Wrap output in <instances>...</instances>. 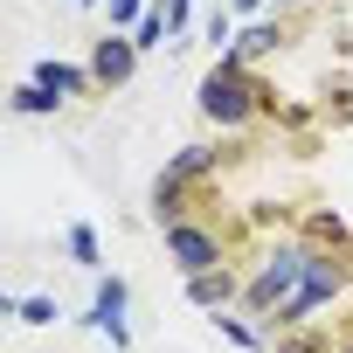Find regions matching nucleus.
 I'll use <instances>...</instances> for the list:
<instances>
[{
    "mask_svg": "<svg viewBox=\"0 0 353 353\" xmlns=\"http://www.w3.org/2000/svg\"><path fill=\"white\" fill-rule=\"evenodd\" d=\"M263 104H270V90L250 77V63H243L236 49H222V56H215V70H208V77H201V90H194V111H201L208 125H222V132H243Z\"/></svg>",
    "mask_w": 353,
    "mask_h": 353,
    "instance_id": "f257e3e1",
    "label": "nucleus"
},
{
    "mask_svg": "<svg viewBox=\"0 0 353 353\" xmlns=\"http://www.w3.org/2000/svg\"><path fill=\"white\" fill-rule=\"evenodd\" d=\"M339 298H346V256H339V243H332V250L312 243V256H305V284H298L263 325H270V332H298L312 312H325V305H339Z\"/></svg>",
    "mask_w": 353,
    "mask_h": 353,
    "instance_id": "f03ea898",
    "label": "nucleus"
},
{
    "mask_svg": "<svg viewBox=\"0 0 353 353\" xmlns=\"http://www.w3.org/2000/svg\"><path fill=\"white\" fill-rule=\"evenodd\" d=\"M305 256H312V243H277V250H270V256L243 277V305H250L256 319H270V312H277V305L305 284Z\"/></svg>",
    "mask_w": 353,
    "mask_h": 353,
    "instance_id": "7ed1b4c3",
    "label": "nucleus"
},
{
    "mask_svg": "<svg viewBox=\"0 0 353 353\" xmlns=\"http://www.w3.org/2000/svg\"><path fill=\"white\" fill-rule=\"evenodd\" d=\"M166 236V256H173V270L181 277H194V270H215V263H229V243H222V229H208V222H173V229H159Z\"/></svg>",
    "mask_w": 353,
    "mask_h": 353,
    "instance_id": "20e7f679",
    "label": "nucleus"
},
{
    "mask_svg": "<svg viewBox=\"0 0 353 353\" xmlns=\"http://www.w3.org/2000/svg\"><path fill=\"white\" fill-rule=\"evenodd\" d=\"M139 42L125 35V28H104L97 42H90V77H97V90H125L132 77H139Z\"/></svg>",
    "mask_w": 353,
    "mask_h": 353,
    "instance_id": "39448f33",
    "label": "nucleus"
},
{
    "mask_svg": "<svg viewBox=\"0 0 353 353\" xmlns=\"http://www.w3.org/2000/svg\"><path fill=\"white\" fill-rule=\"evenodd\" d=\"M125 305H132V284H125L118 270H111V277H97V291H90V325H97V332H104V339H111L118 353L132 346V325H125Z\"/></svg>",
    "mask_w": 353,
    "mask_h": 353,
    "instance_id": "423d86ee",
    "label": "nucleus"
},
{
    "mask_svg": "<svg viewBox=\"0 0 353 353\" xmlns=\"http://www.w3.org/2000/svg\"><path fill=\"white\" fill-rule=\"evenodd\" d=\"M188 298H194L201 312H229V305L243 298V277H236L229 263H215V270H194V277H188Z\"/></svg>",
    "mask_w": 353,
    "mask_h": 353,
    "instance_id": "0eeeda50",
    "label": "nucleus"
},
{
    "mask_svg": "<svg viewBox=\"0 0 353 353\" xmlns=\"http://www.w3.org/2000/svg\"><path fill=\"white\" fill-rule=\"evenodd\" d=\"M35 83H42V90H56L63 104H70V97H83V90H97L90 63H63V56H42V63H35Z\"/></svg>",
    "mask_w": 353,
    "mask_h": 353,
    "instance_id": "6e6552de",
    "label": "nucleus"
},
{
    "mask_svg": "<svg viewBox=\"0 0 353 353\" xmlns=\"http://www.w3.org/2000/svg\"><path fill=\"white\" fill-rule=\"evenodd\" d=\"M63 250H70V263H77V270L104 277V243H97V229H90V222H70V229H63Z\"/></svg>",
    "mask_w": 353,
    "mask_h": 353,
    "instance_id": "1a4fd4ad",
    "label": "nucleus"
},
{
    "mask_svg": "<svg viewBox=\"0 0 353 353\" xmlns=\"http://www.w3.org/2000/svg\"><path fill=\"white\" fill-rule=\"evenodd\" d=\"M152 222H159V229L188 222V181H173V173H159V181H152Z\"/></svg>",
    "mask_w": 353,
    "mask_h": 353,
    "instance_id": "9d476101",
    "label": "nucleus"
},
{
    "mask_svg": "<svg viewBox=\"0 0 353 353\" xmlns=\"http://www.w3.org/2000/svg\"><path fill=\"white\" fill-rule=\"evenodd\" d=\"M215 166H222V152H215V145H181V152L166 159V173H173V181H188V188H194V181H208Z\"/></svg>",
    "mask_w": 353,
    "mask_h": 353,
    "instance_id": "9b49d317",
    "label": "nucleus"
},
{
    "mask_svg": "<svg viewBox=\"0 0 353 353\" xmlns=\"http://www.w3.org/2000/svg\"><path fill=\"white\" fill-rule=\"evenodd\" d=\"M56 104H63V97H56V90H42V83H35V77H28V83H14V90H8V111H14V118H49V111H56Z\"/></svg>",
    "mask_w": 353,
    "mask_h": 353,
    "instance_id": "f8f14e48",
    "label": "nucleus"
},
{
    "mask_svg": "<svg viewBox=\"0 0 353 353\" xmlns=\"http://www.w3.org/2000/svg\"><path fill=\"white\" fill-rule=\"evenodd\" d=\"M277 42H284V21H250V28H243V35H236L229 49H236V56L250 63V56H270Z\"/></svg>",
    "mask_w": 353,
    "mask_h": 353,
    "instance_id": "ddd939ff",
    "label": "nucleus"
},
{
    "mask_svg": "<svg viewBox=\"0 0 353 353\" xmlns=\"http://www.w3.org/2000/svg\"><path fill=\"white\" fill-rule=\"evenodd\" d=\"M8 312H21V325H56V298H49V291H28V298H14Z\"/></svg>",
    "mask_w": 353,
    "mask_h": 353,
    "instance_id": "4468645a",
    "label": "nucleus"
},
{
    "mask_svg": "<svg viewBox=\"0 0 353 353\" xmlns=\"http://www.w3.org/2000/svg\"><path fill=\"white\" fill-rule=\"evenodd\" d=\"M145 8H152V0H111V14H104V28H125V35H132V28L145 21Z\"/></svg>",
    "mask_w": 353,
    "mask_h": 353,
    "instance_id": "2eb2a0df",
    "label": "nucleus"
},
{
    "mask_svg": "<svg viewBox=\"0 0 353 353\" xmlns=\"http://www.w3.org/2000/svg\"><path fill=\"white\" fill-rule=\"evenodd\" d=\"M208 42H215V49L236 42V8H215V14H208Z\"/></svg>",
    "mask_w": 353,
    "mask_h": 353,
    "instance_id": "dca6fc26",
    "label": "nucleus"
},
{
    "mask_svg": "<svg viewBox=\"0 0 353 353\" xmlns=\"http://www.w3.org/2000/svg\"><path fill=\"white\" fill-rule=\"evenodd\" d=\"M229 8H236V14H256V8H263V0H229Z\"/></svg>",
    "mask_w": 353,
    "mask_h": 353,
    "instance_id": "f3484780",
    "label": "nucleus"
},
{
    "mask_svg": "<svg viewBox=\"0 0 353 353\" xmlns=\"http://www.w3.org/2000/svg\"><path fill=\"white\" fill-rule=\"evenodd\" d=\"M339 353H353V325H346V332H339Z\"/></svg>",
    "mask_w": 353,
    "mask_h": 353,
    "instance_id": "a211bd4d",
    "label": "nucleus"
},
{
    "mask_svg": "<svg viewBox=\"0 0 353 353\" xmlns=\"http://www.w3.org/2000/svg\"><path fill=\"white\" fill-rule=\"evenodd\" d=\"M77 8H83V14H90V8H104V0H77Z\"/></svg>",
    "mask_w": 353,
    "mask_h": 353,
    "instance_id": "6ab92c4d",
    "label": "nucleus"
},
{
    "mask_svg": "<svg viewBox=\"0 0 353 353\" xmlns=\"http://www.w3.org/2000/svg\"><path fill=\"white\" fill-rule=\"evenodd\" d=\"M277 8H305V0H277Z\"/></svg>",
    "mask_w": 353,
    "mask_h": 353,
    "instance_id": "aec40b11",
    "label": "nucleus"
}]
</instances>
